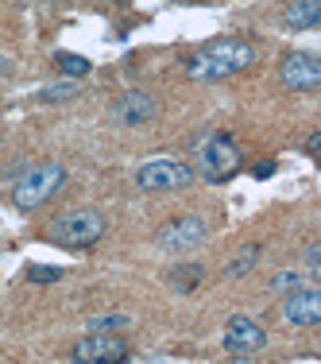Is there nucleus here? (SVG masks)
Returning a JSON list of instances; mask_svg holds the SVG:
<instances>
[{
	"instance_id": "423d86ee",
	"label": "nucleus",
	"mask_w": 321,
	"mask_h": 364,
	"mask_svg": "<svg viewBox=\"0 0 321 364\" xmlns=\"http://www.w3.org/2000/svg\"><path fill=\"white\" fill-rule=\"evenodd\" d=\"M128 341L120 333H85L74 341L70 357L74 364H124L128 360Z\"/></svg>"
},
{
	"instance_id": "2eb2a0df",
	"label": "nucleus",
	"mask_w": 321,
	"mask_h": 364,
	"mask_svg": "<svg viewBox=\"0 0 321 364\" xmlns=\"http://www.w3.org/2000/svg\"><path fill=\"white\" fill-rule=\"evenodd\" d=\"M55 63H58V70H62L66 77H85L89 74V63H85L82 55H70V50H58Z\"/></svg>"
},
{
	"instance_id": "5701e85b",
	"label": "nucleus",
	"mask_w": 321,
	"mask_h": 364,
	"mask_svg": "<svg viewBox=\"0 0 321 364\" xmlns=\"http://www.w3.org/2000/svg\"><path fill=\"white\" fill-rule=\"evenodd\" d=\"M229 364H256V360H251V357H232Z\"/></svg>"
},
{
	"instance_id": "4be33fe9",
	"label": "nucleus",
	"mask_w": 321,
	"mask_h": 364,
	"mask_svg": "<svg viewBox=\"0 0 321 364\" xmlns=\"http://www.w3.org/2000/svg\"><path fill=\"white\" fill-rule=\"evenodd\" d=\"M317 144H321V132H314V136L306 140V151H310V155H317Z\"/></svg>"
},
{
	"instance_id": "7ed1b4c3",
	"label": "nucleus",
	"mask_w": 321,
	"mask_h": 364,
	"mask_svg": "<svg viewBox=\"0 0 321 364\" xmlns=\"http://www.w3.org/2000/svg\"><path fill=\"white\" fill-rule=\"evenodd\" d=\"M62 186H66V167L62 163H50V159L36 163V167H28L12 182V205L23 210V213H31V210H39V205H47Z\"/></svg>"
},
{
	"instance_id": "ddd939ff",
	"label": "nucleus",
	"mask_w": 321,
	"mask_h": 364,
	"mask_svg": "<svg viewBox=\"0 0 321 364\" xmlns=\"http://www.w3.org/2000/svg\"><path fill=\"white\" fill-rule=\"evenodd\" d=\"M256 259H259V245H244L236 256L229 259V267H224V275H229V279H240V275H248L251 267H256Z\"/></svg>"
},
{
	"instance_id": "412c9836",
	"label": "nucleus",
	"mask_w": 321,
	"mask_h": 364,
	"mask_svg": "<svg viewBox=\"0 0 321 364\" xmlns=\"http://www.w3.org/2000/svg\"><path fill=\"white\" fill-rule=\"evenodd\" d=\"M267 175H275V163L267 159V163H256V178H267Z\"/></svg>"
},
{
	"instance_id": "f03ea898",
	"label": "nucleus",
	"mask_w": 321,
	"mask_h": 364,
	"mask_svg": "<svg viewBox=\"0 0 321 364\" xmlns=\"http://www.w3.org/2000/svg\"><path fill=\"white\" fill-rule=\"evenodd\" d=\"M105 213L93 210V205H77V210L58 213L55 221L47 225V240L58 248H70V252H85L93 248L101 237H105Z\"/></svg>"
},
{
	"instance_id": "6e6552de",
	"label": "nucleus",
	"mask_w": 321,
	"mask_h": 364,
	"mask_svg": "<svg viewBox=\"0 0 321 364\" xmlns=\"http://www.w3.org/2000/svg\"><path fill=\"white\" fill-rule=\"evenodd\" d=\"M205 221L197 218V213H186V218H175L167 225H159V232H155V245L167 248V252H190V248H197L205 240Z\"/></svg>"
},
{
	"instance_id": "9d476101",
	"label": "nucleus",
	"mask_w": 321,
	"mask_h": 364,
	"mask_svg": "<svg viewBox=\"0 0 321 364\" xmlns=\"http://www.w3.org/2000/svg\"><path fill=\"white\" fill-rule=\"evenodd\" d=\"M155 112H159V105H155V97L143 90H128L109 105V117L116 120V124H147Z\"/></svg>"
},
{
	"instance_id": "0eeeda50",
	"label": "nucleus",
	"mask_w": 321,
	"mask_h": 364,
	"mask_svg": "<svg viewBox=\"0 0 321 364\" xmlns=\"http://www.w3.org/2000/svg\"><path fill=\"white\" fill-rule=\"evenodd\" d=\"M279 77L286 90L294 93H310L321 85V58L314 50H290V55H283L279 63Z\"/></svg>"
},
{
	"instance_id": "9b49d317",
	"label": "nucleus",
	"mask_w": 321,
	"mask_h": 364,
	"mask_svg": "<svg viewBox=\"0 0 321 364\" xmlns=\"http://www.w3.org/2000/svg\"><path fill=\"white\" fill-rule=\"evenodd\" d=\"M283 318L290 326H317L321 322V291L317 287H294L283 299Z\"/></svg>"
},
{
	"instance_id": "20e7f679",
	"label": "nucleus",
	"mask_w": 321,
	"mask_h": 364,
	"mask_svg": "<svg viewBox=\"0 0 321 364\" xmlns=\"http://www.w3.org/2000/svg\"><path fill=\"white\" fill-rule=\"evenodd\" d=\"M244 167V155H240L236 140L229 132H213L205 136L202 147H197V175L210 182H229L236 171Z\"/></svg>"
},
{
	"instance_id": "dca6fc26",
	"label": "nucleus",
	"mask_w": 321,
	"mask_h": 364,
	"mask_svg": "<svg viewBox=\"0 0 321 364\" xmlns=\"http://www.w3.org/2000/svg\"><path fill=\"white\" fill-rule=\"evenodd\" d=\"M77 97V85L66 77V82H58V85H50V90H39L36 93V101H43V105H55V101H70Z\"/></svg>"
},
{
	"instance_id": "f3484780",
	"label": "nucleus",
	"mask_w": 321,
	"mask_h": 364,
	"mask_svg": "<svg viewBox=\"0 0 321 364\" xmlns=\"http://www.w3.org/2000/svg\"><path fill=\"white\" fill-rule=\"evenodd\" d=\"M128 326V314H109V318H93L89 329L93 333H105V329H124Z\"/></svg>"
},
{
	"instance_id": "f8f14e48",
	"label": "nucleus",
	"mask_w": 321,
	"mask_h": 364,
	"mask_svg": "<svg viewBox=\"0 0 321 364\" xmlns=\"http://www.w3.org/2000/svg\"><path fill=\"white\" fill-rule=\"evenodd\" d=\"M321 20V8L314 4V0H294V4H286V12H283V23L286 28H314V23Z\"/></svg>"
},
{
	"instance_id": "a211bd4d",
	"label": "nucleus",
	"mask_w": 321,
	"mask_h": 364,
	"mask_svg": "<svg viewBox=\"0 0 321 364\" xmlns=\"http://www.w3.org/2000/svg\"><path fill=\"white\" fill-rule=\"evenodd\" d=\"M294 287H302V275L298 272H279V275H275V291H294Z\"/></svg>"
},
{
	"instance_id": "1a4fd4ad",
	"label": "nucleus",
	"mask_w": 321,
	"mask_h": 364,
	"mask_svg": "<svg viewBox=\"0 0 321 364\" xmlns=\"http://www.w3.org/2000/svg\"><path fill=\"white\" fill-rule=\"evenodd\" d=\"M221 341L232 357H251V353H259L267 345V333H263V326L251 322V318H229Z\"/></svg>"
},
{
	"instance_id": "4468645a",
	"label": "nucleus",
	"mask_w": 321,
	"mask_h": 364,
	"mask_svg": "<svg viewBox=\"0 0 321 364\" xmlns=\"http://www.w3.org/2000/svg\"><path fill=\"white\" fill-rule=\"evenodd\" d=\"M167 279H170V287H175V291H194L197 283H202V264H178Z\"/></svg>"
},
{
	"instance_id": "6ab92c4d",
	"label": "nucleus",
	"mask_w": 321,
	"mask_h": 364,
	"mask_svg": "<svg viewBox=\"0 0 321 364\" xmlns=\"http://www.w3.org/2000/svg\"><path fill=\"white\" fill-rule=\"evenodd\" d=\"M58 275H62L58 267H31V272H28V279H31V283H55Z\"/></svg>"
},
{
	"instance_id": "39448f33",
	"label": "nucleus",
	"mask_w": 321,
	"mask_h": 364,
	"mask_svg": "<svg viewBox=\"0 0 321 364\" xmlns=\"http://www.w3.org/2000/svg\"><path fill=\"white\" fill-rule=\"evenodd\" d=\"M190 182H194V167L178 159H151L136 167V186L143 194H170V190H186Z\"/></svg>"
},
{
	"instance_id": "f257e3e1",
	"label": "nucleus",
	"mask_w": 321,
	"mask_h": 364,
	"mask_svg": "<svg viewBox=\"0 0 321 364\" xmlns=\"http://www.w3.org/2000/svg\"><path fill=\"white\" fill-rule=\"evenodd\" d=\"M251 63H256V47L248 39H217V43L197 47L186 58V74L194 82H221V77L248 70Z\"/></svg>"
},
{
	"instance_id": "aec40b11",
	"label": "nucleus",
	"mask_w": 321,
	"mask_h": 364,
	"mask_svg": "<svg viewBox=\"0 0 321 364\" xmlns=\"http://www.w3.org/2000/svg\"><path fill=\"white\" fill-rule=\"evenodd\" d=\"M317 256H321V248H317V245H310V248H306V264H310V275H317Z\"/></svg>"
}]
</instances>
